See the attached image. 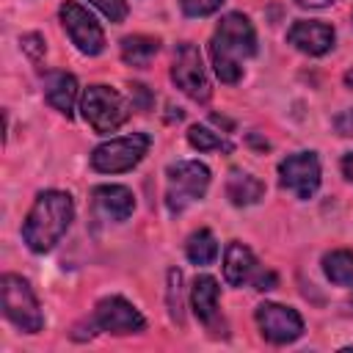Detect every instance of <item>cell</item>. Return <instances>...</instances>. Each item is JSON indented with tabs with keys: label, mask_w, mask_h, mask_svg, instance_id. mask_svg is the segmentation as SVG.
I'll return each mask as SVG.
<instances>
[{
	"label": "cell",
	"mask_w": 353,
	"mask_h": 353,
	"mask_svg": "<svg viewBox=\"0 0 353 353\" xmlns=\"http://www.w3.org/2000/svg\"><path fill=\"white\" fill-rule=\"evenodd\" d=\"M350 303H353V295H350Z\"/></svg>",
	"instance_id": "1f68e13d"
},
{
	"label": "cell",
	"mask_w": 353,
	"mask_h": 353,
	"mask_svg": "<svg viewBox=\"0 0 353 353\" xmlns=\"http://www.w3.org/2000/svg\"><path fill=\"white\" fill-rule=\"evenodd\" d=\"M185 254L193 265H212L215 256H218V243H215V234L210 229H199L188 237L185 243Z\"/></svg>",
	"instance_id": "d6986e66"
},
{
	"label": "cell",
	"mask_w": 353,
	"mask_h": 353,
	"mask_svg": "<svg viewBox=\"0 0 353 353\" xmlns=\"http://www.w3.org/2000/svg\"><path fill=\"white\" fill-rule=\"evenodd\" d=\"M226 196H229V201L234 207H248V204H256L265 196V185L254 174L234 168L229 174V179H226Z\"/></svg>",
	"instance_id": "e0dca14e"
},
{
	"label": "cell",
	"mask_w": 353,
	"mask_h": 353,
	"mask_svg": "<svg viewBox=\"0 0 353 353\" xmlns=\"http://www.w3.org/2000/svg\"><path fill=\"white\" fill-rule=\"evenodd\" d=\"M334 130H336V135H342V138H353V108H350V110H342V113L334 119Z\"/></svg>",
	"instance_id": "d4e9b609"
},
{
	"label": "cell",
	"mask_w": 353,
	"mask_h": 353,
	"mask_svg": "<svg viewBox=\"0 0 353 353\" xmlns=\"http://www.w3.org/2000/svg\"><path fill=\"white\" fill-rule=\"evenodd\" d=\"M130 88H132V108H138V110H149V105H152V94L146 91V85L132 83Z\"/></svg>",
	"instance_id": "484cf974"
},
{
	"label": "cell",
	"mask_w": 353,
	"mask_h": 353,
	"mask_svg": "<svg viewBox=\"0 0 353 353\" xmlns=\"http://www.w3.org/2000/svg\"><path fill=\"white\" fill-rule=\"evenodd\" d=\"M83 119L97 130V132H113L130 119V105L127 99L108 88V85H88L80 102Z\"/></svg>",
	"instance_id": "8992f818"
},
{
	"label": "cell",
	"mask_w": 353,
	"mask_h": 353,
	"mask_svg": "<svg viewBox=\"0 0 353 353\" xmlns=\"http://www.w3.org/2000/svg\"><path fill=\"white\" fill-rule=\"evenodd\" d=\"M110 22H124L127 17V0H91Z\"/></svg>",
	"instance_id": "cb8c5ba5"
},
{
	"label": "cell",
	"mask_w": 353,
	"mask_h": 353,
	"mask_svg": "<svg viewBox=\"0 0 353 353\" xmlns=\"http://www.w3.org/2000/svg\"><path fill=\"white\" fill-rule=\"evenodd\" d=\"M36 44H41V36H36V33H30V36H22V47L33 55V58H39V55H44V47H36Z\"/></svg>",
	"instance_id": "83f0119b"
},
{
	"label": "cell",
	"mask_w": 353,
	"mask_h": 353,
	"mask_svg": "<svg viewBox=\"0 0 353 353\" xmlns=\"http://www.w3.org/2000/svg\"><path fill=\"white\" fill-rule=\"evenodd\" d=\"M345 85H347V88H353V69H347V72H345Z\"/></svg>",
	"instance_id": "4dcf8cb0"
},
{
	"label": "cell",
	"mask_w": 353,
	"mask_h": 353,
	"mask_svg": "<svg viewBox=\"0 0 353 353\" xmlns=\"http://www.w3.org/2000/svg\"><path fill=\"white\" fill-rule=\"evenodd\" d=\"M287 41L306 55H323L334 47V28L314 19H298L287 30Z\"/></svg>",
	"instance_id": "7c38bea8"
},
{
	"label": "cell",
	"mask_w": 353,
	"mask_h": 353,
	"mask_svg": "<svg viewBox=\"0 0 353 353\" xmlns=\"http://www.w3.org/2000/svg\"><path fill=\"white\" fill-rule=\"evenodd\" d=\"M188 143H190L193 149H199V152H212V149H218V152H232V143H229V141H223L221 135H215L212 130H207V127H201V124H193V127L188 130Z\"/></svg>",
	"instance_id": "44dd1931"
},
{
	"label": "cell",
	"mask_w": 353,
	"mask_h": 353,
	"mask_svg": "<svg viewBox=\"0 0 353 353\" xmlns=\"http://www.w3.org/2000/svg\"><path fill=\"white\" fill-rule=\"evenodd\" d=\"M149 143H152V138L146 132H132V135H124V138L105 141L91 152V168L99 171V174L130 171L146 157Z\"/></svg>",
	"instance_id": "5b68a950"
},
{
	"label": "cell",
	"mask_w": 353,
	"mask_h": 353,
	"mask_svg": "<svg viewBox=\"0 0 353 353\" xmlns=\"http://www.w3.org/2000/svg\"><path fill=\"white\" fill-rule=\"evenodd\" d=\"M61 22L72 39V44L83 52V55H99L105 50V33L99 28V22L74 0H66L61 6Z\"/></svg>",
	"instance_id": "9c48e42d"
},
{
	"label": "cell",
	"mask_w": 353,
	"mask_h": 353,
	"mask_svg": "<svg viewBox=\"0 0 353 353\" xmlns=\"http://www.w3.org/2000/svg\"><path fill=\"white\" fill-rule=\"evenodd\" d=\"M259 273L256 256L251 254L248 245H243L240 240H232L223 251V276L232 287H243L248 281H254V276Z\"/></svg>",
	"instance_id": "5bb4252c"
},
{
	"label": "cell",
	"mask_w": 353,
	"mask_h": 353,
	"mask_svg": "<svg viewBox=\"0 0 353 353\" xmlns=\"http://www.w3.org/2000/svg\"><path fill=\"white\" fill-rule=\"evenodd\" d=\"M74 218V201L63 190H44L36 196L25 223H22V237L30 251L44 254L50 251L72 226Z\"/></svg>",
	"instance_id": "7a4b0ae2"
},
{
	"label": "cell",
	"mask_w": 353,
	"mask_h": 353,
	"mask_svg": "<svg viewBox=\"0 0 353 353\" xmlns=\"http://www.w3.org/2000/svg\"><path fill=\"white\" fill-rule=\"evenodd\" d=\"M160 41L152 36H127L121 39V58L130 66H149V61L157 55Z\"/></svg>",
	"instance_id": "ac0fdd59"
},
{
	"label": "cell",
	"mask_w": 353,
	"mask_h": 353,
	"mask_svg": "<svg viewBox=\"0 0 353 353\" xmlns=\"http://www.w3.org/2000/svg\"><path fill=\"white\" fill-rule=\"evenodd\" d=\"M44 97H47V102L55 110L72 116V108L77 102V80H74V74H69V72H50L47 80H44Z\"/></svg>",
	"instance_id": "2e32d148"
},
{
	"label": "cell",
	"mask_w": 353,
	"mask_h": 353,
	"mask_svg": "<svg viewBox=\"0 0 353 353\" xmlns=\"http://www.w3.org/2000/svg\"><path fill=\"white\" fill-rule=\"evenodd\" d=\"M94 325L108 334H138V331H143L146 320L130 301H124L121 295H110L97 303Z\"/></svg>",
	"instance_id": "8fae6325"
},
{
	"label": "cell",
	"mask_w": 353,
	"mask_h": 353,
	"mask_svg": "<svg viewBox=\"0 0 353 353\" xmlns=\"http://www.w3.org/2000/svg\"><path fill=\"white\" fill-rule=\"evenodd\" d=\"M334 0H298V6H306V8H325L331 6Z\"/></svg>",
	"instance_id": "f546056e"
},
{
	"label": "cell",
	"mask_w": 353,
	"mask_h": 353,
	"mask_svg": "<svg viewBox=\"0 0 353 353\" xmlns=\"http://www.w3.org/2000/svg\"><path fill=\"white\" fill-rule=\"evenodd\" d=\"M256 325L262 336L273 345H287L295 342L303 334V320L292 306L281 303H259L256 306Z\"/></svg>",
	"instance_id": "30bf717a"
},
{
	"label": "cell",
	"mask_w": 353,
	"mask_h": 353,
	"mask_svg": "<svg viewBox=\"0 0 353 353\" xmlns=\"http://www.w3.org/2000/svg\"><path fill=\"white\" fill-rule=\"evenodd\" d=\"M256 52V33L245 14H226L210 41L212 69L221 77V83H237L243 74V61Z\"/></svg>",
	"instance_id": "6da1fadb"
},
{
	"label": "cell",
	"mask_w": 353,
	"mask_h": 353,
	"mask_svg": "<svg viewBox=\"0 0 353 353\" xmlns=\"http://www.w3.org/2000/svg\"><path fill=\"white\" fill-rule=\"evenodd\" d=\"M279 182L295 199H312L320 188V160L314 152H298L279 163Z\"/></svg>",
	"instance_id": "ba28073f"
},
{
	"label": "cell",
	"mask_w": 353,
	"mask_h": 353,
	"mask_svg": "<svg viewBox=\"0 0 353 353\" xmlns=\"http://www.w3.org/2000/svg\"><path fill=\"white\" fill-rule=\"evenodd\" d=\"M0 298H3V314L22 328L25 334H36L44 325V314L39 309V301L30 290V284L22 276L6 273L0 279Z\"/></svg>",
	"instance_id": "277c9868"
},
{
	"label": "cell",
	"mask_w": 353,
	"mask_h": 353,
	"mask_svg": "<svg viewBox=\"0 0 353 353\" xmlns=\"http://www.w3.org/2000/svg\"><path fill=\"white\" fill-rule=\"evenodd\" d=\"M251 284H254L256 290H273V287H276V273H273V270H259Z\"/></svg>",
	"instance_id": "4316f807"
},
{
	"label": "cell",
	"mask_w": 353,
	"mask_h": 353,
	"mask_svg": "<svg viewBox=\"0 0 353 353\" xmlns=\"http://www.w3.org/2000/svg\"><path fill=\"white\" fill-rule=\"evenodd\" d=\"M171 80L176 83V88L182 94H188L193 102H207L212 88H210V80H207V72H204V63H201V52L196 44L190 41H182L174 52V66H171Z\"/></svg>",
	"instance_id": "52a82bcc"
},
{
	"label": "cell",
	"mask_w": 353,
	"mask_h": 353,
	"mask_svg": "<svg viewBox=\"0 0 353 353\" xmlns=\"http://www.w3.org/2000/svg\"><path fill=\"white\" fill-rule=\"evenodd\" d=\"M168 312L176 323H182V273L176 268L168 270Z\"/></svg>",
	"instance_id": "7402d4cb"
},
{
	"label": "cell",
	"mask_w": 353,
	"mask_h": 353,
	"mask_svg": "<svg viewBox=\"0 0 353 353\" xmlns=\"http://www.w3.org/2000/svg\"><path fill=\"white\" fill-rule=\"evenodd\" d=\"M221 3H223V0H179L185 17H207V14L218 11Z\"/></svg>",
	"instance_id": "603a6c76"
},
{
	"label": "cell",
	"mask_w": 353,
	"mask_h": 353,
	"mask_svg": "<svg viewBox=\"0 0 353 353\" xmlns=\"http://www.w3.org/2000/svg\"><path fill=\"white\" fill-rule=\"evenodd\" d=\"M190 303L196 317L207 325L215 328L218 323V281L212 276H196L190 287Z\"/></svg>",
	"instance_id": "9a60e30c"
},
{
	"label": "cell",
	"mask_w": 353,
	"mask_h": 353,
	"mask_svg": "<svg viewBox=\"0 0 353 353\" xmlns=\"http://www.w3.org/2000/svg\"><path fill=\"white\" fill-rule=\"evenodd\" d=\"M323 270L328 276V281L339 284V287H353V251H331L323 256Z\"/></svg>",
	"instance_id": "ffe728a7"
},
{
	"label": "cell",
	"mask_w": 353,
	"mask_h": 353,
	"mask_svg": "<svg viewBox=\"0 0 353 353\" xmlns=\"http://www.w3.org/2000/svg\"><path fill=\"white\" fill-rule=\"evenodd\" d=\"M94 210L105 218V221H127L135 210V199L132 190L124 185H99L94 188Z\"/></svg>",
	"instance_id": "4fadbf2b"
},
{
	"label": "cell",
	"mask_w": 353,
	"mask_h": 353,
	"mask_svg": "<svg viewBox=\"0 0 353 353\" xmlns=\"http://www.w3.org/2000/svg\"><path fill=\"white\" fill-rule=\"evenodd\" d=\"M165 204L171 212H182L188 204L199 201L210 188V168L199 160H176L165 171Z\"/></svg>",
	"instance_id": "3957f363"
},
{
	"label": "cell",
	"mask_w": 353,
	"mask_h": 353,
	"mask_svg": "<svg viewBox=\"0 0 353 353\" xmlns=\"http://www.w3.org/2000/svg\"><path fill=\"white\" fill-rule=\"evenodd\" d=\"M342 174L347 176V182H353V152L342 157Z\"/></svg>",
	"instance_id": "f1b7e54d"
}]
</instances>
